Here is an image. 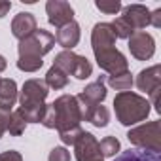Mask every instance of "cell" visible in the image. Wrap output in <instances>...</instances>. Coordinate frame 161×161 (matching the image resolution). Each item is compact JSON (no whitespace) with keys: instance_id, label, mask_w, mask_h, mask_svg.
I'll use <instances>...</instances> for the list:
<instances>
[{"instance_id":"1","label":"cell","mask_w":161,"mask_h":161,"mask_svg":"<svg viewBox=\"0 0 161 161\" xmlns=\"http://www.w3.org/2000/svg\"><path fill=\"white\" fill-rule=\"evenodd\" d=\"M150 110L152 108H150L148 99L138 93L123 91L114 97V112L121 125H135V123L144 121Z\"/></svg>"},{"instance_id":"2","label":"cell","mask_w":161,"mask_h":161,"mask_svg":"<svg viewBox=\"0 0 161 161\" xmlns=\"http://www.w3.org/2000/svg\"><path fill=\"white\" fill-rule=\"evenodd\" d=\"M49 106L55 118V129L59 133L80 127V123H82V110H80L76 95H61Z\"/></svg>"},{"instance_id":"3","label":"cell","mask_w":161,"mask_h":161,"mask_svg":"<svg viewBox=\"0 0 161 161\" xmlns=\"http://www.w3.org/2000/svg\"><path fill=\"white\" fill-rule=\"evenodd\" d=\"M127 138L138 150L159 153L161 152V121L153 119V121L136 125L127 133Z\"/></svg>"},{"instance_id":"4","label":"cell","mask_w":161,"mask_h":161,"mask_svg":"<svg viewBox=\"0 0 161 161\" xmlns=\"http://www.w3.org/2000/svg\"><path fill=\"white\" fill-rule=\"evenodd\" d=\"M53 64L59 66L68 76L72 74L76 80H87L91 76V72H93V64L87 61V57L78 55L74 51H66V49H63L61 53L55 55Z\"/></svg>"},{"instance_id":"5","label":"cell","mask_w":161,"mask_h":161,"mask_svg":"<svg viewBox=\"0 0 161 161\" xmlns=\"http://www.w3.org/2000/svg\"><path fill=\"white\" fill-rule=\"evenodd\" d=\"M55 46V36L49 31L36 29L31 36L19 40V55H32V57H44L49 53Z\"/></svg>"},{"instance_id":"6","label":"cell","mask_w":161,"mask_h":161,"mask_svg":"<svg viewBox=\"0 0 161 161\" xmlns=\"http://www.w3.org/2000/svg\"><path fill=\"white\" fill-rule=\"evenodd\" d=\"M95 53V59H97V64L108 72L110 76H118V74H125L129 72V61L125 59V55L116 49V47H106V49H99V51H93Z\"/></svg>"},{"instance_id":"7","label":"cell","mask_w":161,"mask_h":161,"mask_svg":"<svg viewBox=\"0 0 161 161\" xmlns=\"http://www.w3.org/2000/svg\"><path fill=\"white\" fill-rule=\"evenodd\" d=\"M47 86L44 80H38V78H32V80H27L21 87V93H19V108H29V106H42L46 104V99H47Z\"/></svg>"},{"instance_id":"8","label":"cell","mask_w":161,"mask_h":161,"mask_svg":"<svg viewBox=\"0 0 161 161\" xmlns=\"http://www.w3.org/2000/svg\"><path fill=\"white\" fill-rule=\"evenodd\" d=\"M74 153L78 161H104L99 148V140L87 131H82V135L74 142Z\"/></svg>"},{"instance_id":"9","label":"cell","mask_w":161,"mask_h":161,"mask_svg":"<svg viewBox=\"0 0 161 161\" xmlns=\"http://www.w3.org/2000/svg\"><path fill=\"white\" fill-rule=\"evenodd\" d=\"M129 51L136 61H148L155 53V40L146 31H136L129 38Z\"/></svg>"},{"instance_id":"10","label":"cell","mask_w":161,"mask_h":161,"mask_svg":"<svg viewBox=\"0 0 161 161\" xmlns=\"http://www.w3.org/2000/svg\"><path fill=\"white\" fill-rule=\"evenodd\" d=\"M46 14H47L49 25H53L55 29H61L66 23L74 21V10L64 0H49L46 4Z\"/></svg>"},{"instance_id":"11","label":"cell","mask_w":161,"mask_h":161,"mask_svg":"<svg viewBox=\"0 0 161 161\" xmlns=\"http://www.w3.org/2000/svg\"><path fill=\"white\" fill-rule=\"evenodd\" d=\"M121 10H123L121 17L133 27L135 32L142 31V29H146L150 25V10L146 6H142V4H129V6H125Z\"/></svg>"},{"instance_id":"12","label":"cell","mask_w":161,"mask_h":161,"mask_svg":"<svg viewBox=\"0 0 161 161\" xmlns=\"http://www.w3.org/2000/svg\"><path fill=\"white\" fill-rule=\"evenodd\" d=\"M91 47L93 51L106 49V47H116V34L110 23H97L91 32Z\"/></svg>"},{"instance_id":"13","label":"cell","mask_w":161,"mask_h":161,"mask_svg":"<svg viewBox=\"0 0 161 161\" xmlns=\"http://www.w3.org/2000/svg\"><path fill=\"white\" fill-rule=\"evenodd\" d=\"M135 86L144 91V93H150L157 87H161V66L159 64H153L150 68H144L138 72L136 80H135Z\"/></svg>"},{"instance_id":"14","label":"cell","mask_w":161,"mask_h":161,"mask_svg":"<svg viewBox=\"0 0 161 161\" xmlns=\"http://www.w3.org/2000/svg\"><path fill=\"white\" fill-rule=\"evenodd\" d=\"M38 29L36 25V17L29 12H21L14 17L12 21V34L17 38V40H23L27 36H31L34 31Z\"/></svg>"},{"instance_id":"15","label":"cell","mask_w":161,"mask_h":161,"mask_svg":"<svg viewBox=\"0 0 161 161\" xmlns=\"http://www.w3.org/2000/svg\"><path fill=\"white\" fill-rule=\"evenodd\" d=\"M55 42H57L61 47H64L66 51H72V49L78 46V42H80V25H78L76 21H70V23H66L64 27L57 29Z\"/></svg>"},{"instance_id":"16","label":"cell","mask_w":161,"mask_h":161,"mask_svg":"<svg viewBox=\"0 0 161 161\" xmlns=\"http://www.w3.org/2000/svg\"><path fill=\"white\" fill-rule=\"evenodd\" d=\"M17 84L12 78H2L0 80V110L12 112V108L17 103Z\"/></svg>"},{"instance_id":"17","label":"cell","mask_w":161,"mask_h":161,"mask_svg":"<svg viewBox=\"0 0 161 161\" xmlns=\"http://www.w3.org/2000/svg\"><path fill=\"white\" fill-rule=\"evenodd\" d=\"M46 86H47V89H55V91H59V89H64L66 86H68V74L66 72H63L59 66H51L49 70H47V74H46Z\"/></svg>"},{"instance_id":"18","label":"cell","mask_w":161,"mask_h":161,"mask_svg":"<svg viewBox=\"0 0 161 161\" xmlns=\"http://www.w3.org/2000/svg\"><path fill=\"white\" fill-rule=\"evenodd\" d=\"M114 161H161L157 153H152V152H146V150H127L123 152L121 155H118Z\"/></svg>"},{"instance_id":"19","label":"cell","mask_w":161,"mask_h":161,"mask_svg":"<svg viewBox=\"0 0 161 161\" xmlns=\"http://www.w3.org/2000/svg\"><path fill=\"white\" fill-rule=\"evenodd\" d=\"M25 127H27V121L21 116V112L19 110L10 112L8 121H6V131H10V135H14V136H19L25 133Z\"/></svg>"},{"instance_id":"20","label":"cell","mask_w":161,"mask_h":161,"mask_svg":"<svg viewBox=\"0 0 161 161\" xmlns=\"http://www.w3.org/2000/svg\"><path fill=\"white\" fill-rule=\"evenodd\" d=\"M135 84V80L131 76V72H125V74H118V76H108V86L119 93L123 91H129Z\"/></svg>"},{"instance_id":"21","label":"cell","mask_w":161,"mask_h":161,"mask_svg":"<svg viewBox=\"0 0 161 161\" xmlns=\"http://www.w3.org/2000/svg\"><path fill=\"white\" fill-rule=\"evenodd\" d=\"M21 112V116L25 118L27 123H42L44 116H46V110H47V104H42V106H29V108H17Z\"/></svg>"},{"instance_id":"22","label":"cell","mask_w":161,"mask_h":161,"mask_svg":"<svg viewBox=\"0 0 161 161\" xmlns=\"http://www.w3.org/2000/svg\"><path fill=\"white\" fill-rule=\"evenodd\" d=\"M87 121H89V123H93L95 127H106V125H108V121H110V112H108V108H106V106H103V104H97V106L91 110V114H89Z\"/></svg>"},{"instance_id":"23","label":"cell","mask_w":161,"mask_h":161,"mask_svg":"<svg viewBox=\"0 0 161 161\" xmlns=\"http://www.w3.org/2000/svg\"><path fill=\"white\" fill-rule=\"evenodd\" d=\"M44 64L42 57H32V55H19L17 59V68L23 72H36Z\"/></svg>"},{"instance_id":"24","label":"cell","mask_w":161,"mask_h":161,"mask_svg":"<svg viewBox=\"0 0 161 161\" xmlns=\"http://www.w3.org/2000/svg\"><path fill=\"white\" fill-rule=\"evenodd\" d=\"M99 148H101V153L103 157H114L119 150H121V144L116 136H104L101 142H99Z\"/></svg>"},{"instance_id":"25","label":"cell","mask_w":161,"mask_h":161,"mask_svg":"<svg viewBox=\"0 0 161 161\" xmlns=\"http://www.w3.org/2000/svg\"><path fill=\"white\" fill-rule=\"evenodd\" d=\"M110 25H112V29H114L116 38H123V40H127V38L135 32V31H133V27H131V25H129V23H127L121 15H119L114 23H110Z\"/></svg>"},{"instance_id":"26","label":"cell","mask_w":161,"mask_h":161,"mask_svg":"<svg viewBox=\"0 0 161 161\" xmlns=\"http://www.w3.org/2000/svg\"><path fill=\"white\" fill-rule=\"evenodd\" d=\"M95 6H97V10H101V12H104L108 15H116L123 8L119 0H97Z\"/></svg>"},{"instance_id":"27","label":"cell","mask_w":161,"mask_h":161,"mask_svg":"<svg viewBox=\"0 0 161 161\" xmlns=\"http://www.w3.org/2000/svg\"><path fill=\"white\" fill-rule=\"evenodd\" d=\"M80 135H82V129L76 127V129H70V131H63V133H59V138H61L63 144H66V146H74V142L78 140Z\"/></svg>"},{"instance_id":"28","label":"cell","mask_w":161,"mask_h":161,"mask_svg":"<svg viewBox=\"0 0 161 161\" xmlns=\"http://www.w3.org/2000/svg\"><path fill=\"white\" fill-rule=\"evenodd\" d=\"M47 161H70V152H68L64 146H55V148L49 152Z\"/></svg>"},{"instance_id":"29","label":"cell","mask_w":161,"mask_h":161,"mask_svg":"<svg viewBox=\"0 0 161 161\" xmlns=\"http://www.w3.org/2000/svg\"><path fill=\"white\" fill-rule=\"evenodd\" d=\"M0 161H23V155L15 150H10V152L0 153Z\"/></svg>"},{"instance_id":"30","label":"cell","mask_w":161,"mask_h":161,"mask_svg":"<svg viewBox=\"0 0 161 161\" xmlns=\"http://www.w3.org/2000/svg\"><path fill=\"white\" fill-rule=\"evenodd\" d=\"M150 25H153L155 29H159V27H161V8H157V10L150 12Z\"/></svg>"},{"instance_id":"31","label":"cell","mask_w":161,"mask_h":161,"mask_svg":"<svg viewBox=\"0 0 161 161\" xmlns=\"http://www.w3.org/2000/svg\"><path fill=\"white\" fill-rule=\"evenodd\" d=\"M8 116H10V112L0 110V138H2V135L6 133V121H8Z\"/></svg>"},{"instance_id":"32","label":"cell","mask_w":161,"mask_h":161,"mask_svg":"<svg viewBox=\"0 0 161 161\" xmlns=\"http://www.w3.org/2000/svg\"><path fill=\"white\" fill-rule=\"evenodd\" d=\"M10 10H12V2H0V19L4 15H8Z\"/></svg>"},{"instance_id":"33","label":"cell","mask_w":161,"mask_h":161,"mask_svg":"<svg viewBox=\"0 0 161 161\" xmlns=\"http://www.w3.org/2000/svg\"><path fill=\"white\" fill-rule=\"evenodd\" d=\"M6 66H8V63H6V59L0 55V72H4L6 70Z\"/></svg>"},{"instance_id":"34","label":"cell","mask_w":161,"mask_h":161,"mask_svg":"<svg viewBox=\"0 0 161 161\" xmlns=\"http://www.w3.org/2000/svg\"><path fill=\"white\" fill-rule=\"evenodd\" d=\"M0 80H2V78H0Z\"/></svg>"}]
</instances>
